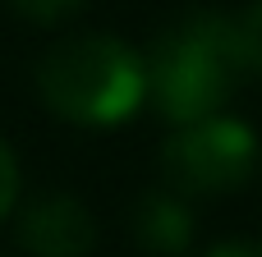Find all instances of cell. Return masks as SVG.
<instances>
[{"label":"cell","instance_id":"8992f818","mask_svg":"<svg viewBox=\"0 0 262 257\" xmlns=\"http://www.w3.org/2000/svg\"><path fill=\"white\" fill-rule=\"evenodd\" d=\"M230 41L244 78H262V0H249L244 9L230 14Z\"/></svg>","mask_w":262,"mask_h":257},{"label":"cell","instance_id":"ba28073f","mask_svg":"<svg viewBox=\"0 0 262 257\" xmlns=\"http://www.w3.org/2000/svg\"><path fill=\"white\" fill-rule=\"evenodd\" d=\"M18 189H23V170H18V156H14V147L0 138V221L14 212V202H18Z\"/></svg>","mask_w":262,"mask_h":257},{"label":"cell","instance_id":"6da1fadb","mask_svg":"<svg viewBox=\"0 0 262 257\" xmlns=\"http://www.w3.org/2000/svg\"><path fill=\"white\" fill-rule=\"evenodd\" d=\"M147 106L175 129L207 115H221L235 92L249 83L230 41V14L221 9H189L157 28L147 55Z\"/></svg>","mask_w":262,"mask_h":257},{"label":"cell","instance_id":"9c48e42d","mask_svg":"<svg viewBox=\"0 0 262 257\" xmlns=\"http://www.w3.org/2000/svg\"><path fill=\"white\" fill-rule=\"evenodd\" d=\"M203 257H262V244L258 239H221V244H212Z\"/></svg>","mask_w":262,"mask_h":257},{"label":"cell","instance_id":"3957f363","mask_svg":"<svg viewBox=\"0 0 262 257\" xmlns=\"http://www.w3.org/2000/svg\"><path fill=\"white\" fill-rule=\"evenodd\" d=\"M258 133L226 110L193 124H175V133L161 143V179L184 198L235 193L258 175Z\"/></svg>","mask_w":262,"mask_h":257},{"label":"cell","instance_id":"7a4b0ae2","mask_svg":"<svg viewBox=\"0 0 262 257\" xmlns=\"http://www.w3.org/2000/svg\"><path fill=\"white\" fill-rule=\"evenodd\" d=\"M41 106L74 129H115L147 106L143 55L111 32H74L32 69Z\"/></svg>","mask_w":262,"mask_h":257},{"label":"cell","instance_id":"52a82bcc","mask_svg":"<svg viewBox=\"0 0 262 257\" xmlns=\"http://www.w3.org/2000/svg\"><path fill=\"white\" fill-rule=\"evenodd\" d=\"M5 5L18 18L37 23V28H55V23H64V18H74L83 9V0H5Z\"/></svg>","mask_w":262,"mask_h":257},{"label":"cell","instance_id":"277c9868","mask_svg":"<svg viewBox=\"0 0 262 257\" xmlns=\"http://www.w3.org/2000/svg\"><path fill=\"white\" fill-rule=\"evenodd\" d=\"M14 235L28 257H88L97 248V216L88 212L83 198L55 189L18 212Z\"/></svg>","mask_w":262,"mask_h":257},{"label":"cell","instance_id":"5b68a950","mask_svg":"<svg viewBox=\"0 0 262 257\" xmlns=\"http://www.w3.org/2000/svg\"><path fill=\"white\" fill-rule=\"evenodd\" d=\"M129 230L138 239V248L152 257H184L193 248V207L184 193L175 189H147L138 193L134 212H129Z\"/></svg>","mask_w":262,"mask_h":257}]
</instances>
